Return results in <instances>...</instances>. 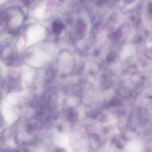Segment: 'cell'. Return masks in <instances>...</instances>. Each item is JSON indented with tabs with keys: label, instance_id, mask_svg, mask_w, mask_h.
I'll list each match as a JSON object with an SVG mask.
<instances>
[{
	"label": "cell",
	"instance_id": "2",
	"mask_svg": "<svg viewBox=\"0 0 152 152\" xmlns=\"http://www.w3.org/2000/svg\"><path fill=\"white\" fill-rule=\"evenodd\" d=\"M63 28V25L61 21L56 20L54 21L53 25V28L56 34H59Z\"/></svg>",
	"mask_w": 152,
	"mask_h": 152
},
{
	"label": "cell",
	"instance_id": "1",
	"mask_svg": "<svg viewBox=\"0 0 152 152\" xmlns=\"http://www.w3.org/2000/svg\"><path fill=\"white\" fill-rule=\"evenodd\" d=\"M136 52V48L133 45H127L123 48L121 53L120 58L122 59H125L129 56L134 55Z\"/></svg>",
	"mask_w": 152,
	"mask_h": 152
},
{
	"label": "cell",
	"instance_id": "3",
	"mask_svg": "<svg viewBox=\"0 0 152 152\" xmlns=\"http://www.w3.org/2000/svg\"><path fill=\"white\" fill-rule=\"evenodd\" d=\"M152 46V45L151 43H148L147 44V46H148L149 48H151V47Z\"/></svg>",
	"mask_w": 152,
	"mask_h": 152
}]
</instances>
